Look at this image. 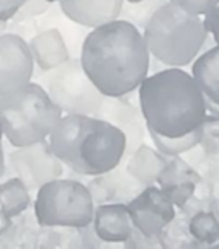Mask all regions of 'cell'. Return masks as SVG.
I'll return each instance as SVG.
<instances>
[{
    "instance_id": "obj_14",
    "label": "cell",
    "mask_w": 219,
    "mask_h": 249,
    "mask_svg": "<svg viewBox=\"0 0 219 249\" xmlns=\"http://www.w3.org/2000/svg\"><path fill=\"white\" fill-rule=\"evenodd\" d=\"M199 179L200 178L197 176V173L188 164L178 159V156H175L171 157L170 162L164 164L158 183L161 190L168 195V198L173 201V205L180 207L194 195Z\"/></svg>"
},
{
    "instance_id": "obj_10",
    "label": "cell",
    "mask_w": 219,
    "mask_h": 249,
    "mask_svg": "<svg viewBox=\"0 0 219 249\" xmlns=\"http://www.w3.org/2000/svg\"><path fill=\"white\" fill-rule=\"evenodd\" d=\"M35 77L28 41L16 33L0 35V96L24 87Z\"/></svg>"
},
{
    "instance_id": "obj_28",
    "label": "cell",
    "mask_w": 219,
    "mask_h": 249,
    "mask_svg": "<svg viewBox=\"0 0 219 249\" xmlns=\"http://www.w3.org/2000/svg\"><path fill=\"white\" fill-rule=\"evenodd\" d=\"M5 152H4V145L0 143V181L4 179L5 176Z\"/></svg>"
},
{
    "instance_id": "obj_25",
    "label": "cell",
    "mask_w": 219,
    "mask_h": 249,
    "mask_svg": "<svg viewBox=\"0 0 219 249\" xmlns=\"http://www.w3.org/2000/svg\"><path fill=\"white\" fill-rule=\"evenodd\" d=\"M202 22H204L207 35H211L212 39L216 41V45H219V4L214 5L212 9H209L202 16Z\"/></svg>"
},
{
    "instance_id": "obj_7",
    "label": "cell",
    "mask_w": 219,
    "mask_h": 249,
    "mask_svg": "<svg viewBox=\"0 0 219 249\" xmlns=\"http://www.w3.org/2000/svg\"><path fill=\"white\" fill-rule=\"evenodd\" d=\"M40 86L63 114L98 113L104 96L87 77L79 58H69L55 69L41 73Z\"/></svg>"
},
{
    "instance_id": "obj_16",
    "label": "cell",
    "mask_w": 219,
    "mask_h": 249,
    "mask_svg": "<svg viewBox=\"0 0 219 249\" xmlns=\"http://www.w3.org/2000/svg\"><path fill=\"white\" fill-rule=\"evenodd\" d=\"M166 164V157L158 149H151L147 145H139L127 160V173L140 186H151L158 183L161 171Z\"/></svg>"
},
{
    "instance_id": "obj_11",
    "label": "cell",
    "mask_w": 219,
    "mask_h": 249,
    "mask_svg": "<svg viewBox=\"0 0 219 249\" xmlns=\"http://www.w3.org/2000/svg\"><path fill=\"white\" fill-rule=\"evenodd\" d=\"M123 97L125 96H104L103 103H101L100 109L94 116L115 124L117 128L125 135V157H129L137 147L144 143L146 121H144L140 109H137L132 103H129Z\"/></svg>"
},
{
    "instance_id": "obj_8",
    "label": "cell",
    "mask_w": 219,
    "mask_h": 249,
    "mask_svg": "<svg viewBox=\"0 0 219 249\" xmlns=\"http://www.w3.org/2000/svg\"><path fill=\"white\" fill-rule=\"evenodd\" d=\"M9 162L14 176H18L31 193L38 191L48 181L62 176L65 167L52 150L48 139L14 147L9 156Z\"/></svg>"
},
{
    "instance_id": "obj_13",
    "label": "cell",
    "mask_w": 219,
    "mask_h": 249,
    "mask_svg": "<svg viewBox=\"0 0 219 249\" xmlns=\"http://www.w3.org/2000/svg\"><path fill=\"white\" fill-rule=\"evenodd\" d=\"M93 231L98 239L104 242H125L132 237L134 225L125 203L94 205Z\"/></svg>"
},
{
    "instance_id": "obj_1",
    "label": "cell",
    "mask_w": 219,
    "mask_h": 249,
    "mask_svg": "<svg viewBox=\"0 0 219 249\" xmlns=\"http://www.w3.org/2000/svg\"><path fill=\"white\" fill-rule=\"evenodd\" d=\"M79 60L103 96H127L137 90L151 67L142 31L123 19L93 28Z\"/></svg>"
},
{
    "instance_id": "obj_5",
    "label": "cell",
    "mask_w": 219,
    "mask_h": 249,
    "mask_svg": "<svg viewBox=\"0 0 219 249\" xmlns=\"http://www.w3.org/2000/svg\"><path fill=\"white\" fill-rule=\"evenodd\" d=\"M62 114L46 90L33 80L14 92L0 96V124L12 147L48 139Z\"/></svg>"
},
{
    "instance_id": "obj_20",
    "label": "cell",
    "mask_w": 219,
    "mask_h": 249,
    "mask_svg": "<svg viewBox=\"0 0 219 249\" xmlns=\"http://www.w3.org/2000/svg\"><path fill=\"white\" fill-rule=\"evenodd\" d=\"M147 133H149L151 140H153L154 147L163 154L164 157H175L180 156V154L187 152V150H192L204 137V126L194 130V132L187 133V135L181 137H164L159 135V133L153 132V130L146 128Z\"/></svg>"
},
{
    "instance_id": "obj_19",
    "label": "cell",
    "mask_w": 219,
    "mask_h": 249,
    "mask_svg": "<svg viewBox=\"0 0 219 249\" xmlns=\"http://www.w3.org/2000/svg\"><path fill=\"white\" fill-rule=\"evenodd\" d=\"M31 191L18 176L2 179V183H0V208L9 217H18L22 212L31 208Z\"/></svg>"
},
{
    "instance_id": "obj_27",
    "label": "cell",
    "mask_w": 219,
    "mask_h": 249,
    "mask_svg": "<svg viewBox=\"0 0 219 249\" xmlns=\"http://www.w3.org/2000/svg\"><path fill=\"white\" fill-rule=\"evenodd\" d=\"M11 225H12V217H9V215L0 208V235L4 234Z\"/></svg>"
},
{
    "instance_id": "obj_22",
    "label": "cell",
    "mask_w": 219,
    "mask_h": 249,
    "mask_svg": "<svg viewBox=\"0 0 219 249\" xmlns=\"http://www.w3.org/2000/svg\"><path fill=\"white\" fill-rule=\"evenodd\" d=\"M50 5H52V2H48V0H26L24 5L19 9V12L14 16L12 21L14 22H26L33 18L43 16L50 9Z\"/></svg>"
},
{
    "instance_id": "obj_2",
    "label": "cell",
    "mask_w": 219,
    "mask_h": 249,
    "mask_svg": "<svg viewBox=\"0 0 219 249\" xmlns=\"http://www.w3.org/2000/svg\"><path fill=\"white\" fill-rule=\"evenodd\" d=\"M137 89L146 128L164 137H181L205 124L207 97L183 67L158 70Z\"/></svg>"
},
{
    "instance_id": "obj_3",
    "label": "cell",
    "mask_w": 219,
    "mask_h": 249,
    "mask_svg": "<svg viewBox=\"0 0 219 249\" xmlns=\"http://www.w3.org/2000/svg\"><path fill=\"white\" fill-rule=\"evenodd\" d=\"M48 142L63 166L80 176H100L125 159V135L91 114H62Z\"/></svg>"
},
{
    "instance_id": "obj_12",
    "label": "cell",
    "mask_w": 219,
    "mask_h": 249,
    "mask_svg": "<svg viewBox=\"0 0 219 249\" xmlns=\"http://www.w3.org/2000/svg\"><path fill=\"white\" fill-rule=\"evenodd\" d=\"M123 2L125 0H59V5L69 21L93 29L119 19Z\"/></svg>"
},
{
    "instance_id": "obj_6",
    "label": "cell",
    "mask_w": 219,
    "mask_h": 249,
    "mask_svg": "<svg viewBox=\"0 0 219 249\" xmlns=\"http://www.w3.org/2000/svg\"><path fill=\"white\" fill-rule=\"evenodd\" d=\"M33 212L43 227H86L93 222L94 200L86 184L60 176L36 191Z\"/></svg>"
},
{
    "instance_id": "obj_17",
    "label": "cell",
    "mask_w": 219,
    "mask_h": 249,
    "mask_svg": "<svg viewBox=\"0 0 219 249\" xmlns=\"http://www.w3.org/2000/svg\"><path fill=\"white\" fill-rule=\"evenodd\" d=\"M192 77L207 101L219 106V45L195 56L192 65Z\"/></svg>"
},
{
    "instance_id": "obj_30",
    "label": "cell",
    "mask_w": 219,
    "mask_h": 249,
    "mask_svg": "<svg viewBox=\"0 0 219 249\" xmlns=\"http://www.w3.org/2000/svg\"><path fill=\"white\" fill-rule=\"evenodd\" d=\"M4 140V130H2V124H0V143Z\"/></svg>"
},
{
    "instance_id": "obj_15",
    "label": "cell",
    "mask_w": 219,
    "mask_h": 249,
    "mask_svg": "<svg viewBox=\"0 0 219 249\" xmlns=\"http://www.w3.org/2000/svg\"><path fill=\"white\" fill-rule=\"evenodd\" d=\"M29 52H31L35 67H38L40 72H48L55 69L57 65L63 63L70 58L69 46L63 39L62 33L59 29H45L38 35L31 36L28 41Z\"/></svg>"
},
{
    "instance_id": "obj_9",
    "label": "cell",
    "mask_w": 219,
    "mask_h": 249,
    "mask_svg": "<svg viewBox=\"0 0 219 249\" xmlns=\"http://www.w3.org/2000/svg\"><path fill=\"white\" fill-rule=\"evenodd\" d=\"M132 225L140 235H158L175 218V205L161 188L146 186L127 201Z\"/></svg>"
},
{
    "instance_id": "obj_32",
    "label": "cell",
    "mask_w": 219,
    "mask_h": 249,
    "mask_svg": "<svg viewBox=\"0 0 219 249\" xmlns=\"http://www.w3.org/2000/svg\"><path fill=\"white\" fill-rule=\"evenodd\" d=\"M127 2H137V0H127Z\"/></svg>"
},
{
    "instance_id": "obj_21",
    "label": "cell",
    "mask_w": 219,
    "mask_h": 249,
    "mask_svg": "<svg viewBox=\"0 0 219 249\" xmlns=\"http://www.w3.org/2000/svg\"><path fill=\"white\" fill-rule=\"evenodd\" d=\"M166 2L168 0H137V2H127L125 0L119 19L130 22V24H134L137 29L142 31L147 22H149V19L153 18L154 12Z\"/></svg>"
},
{
    "instance_id": "obj_18",
    "label": "cell",
    "mask_w": 219,
    "mask_h": 249,
    "mask_svg": "<svg viewBox=\"0 0 219 249\" xmlns=\"http://www.w3.org/2000/svg\"><path fill=\"white\" fill-rule=\"evenodd\" d=\"M41 225L35 217V212L26 210L12 218V225L0 235V248H35L38 246Z\"/></svg>"
},
{
    "instance_id": "obj_31",
    "label": "cell",
    "mask_w": 219,
    "mask_h": 249,
    "mask_svg": "<svg viewBox=\"0 0 219 249\" xmlns=\"http://www.w3.org/2000/svg\"><path fill=\"white\" fill-rule=\"evenodd\" d=\"M48 2H52V4H55V2H59V0H48Z\"/></svg>"
},
{
    "instance_id": "obj_24",
    "label": "cell",
    "mask_w": 219,
    "mask_h": 249,
    "mask_svg": "<svg viewBox=\"0 0 219 249\" xmlns=\"http://www.w3.org/2000/svg\"><path fill=\"white\" fill-rule=\"evenodd\" d=\"M168 2H173L178 7L197 16H204L209 9H212L214 5L219 4V0H168Z\"/></svg>"
},
{
    "instance_id": "obj_23",
    "label": "cell",
    "mask_w": 219,
    "mask_h": 249,
    "mask_svg": "<svg viewBox=\"0 0 219 249\" xmlns=\"http://www.w3.org/2000/svg\"><path fill=\"white\" fill-rule=\"evenodd\" d=\"M207 224H204V213L199 215V217L194 218L190 225V231L195 234V237L202 239V241H209V239L218 237V225H216V220L212 218V215H207Z\"/></svg>"
},
{
    "instance_id": "obj_26",
    "label": "cell",
    "mask_w": 219,
    "mask_h": 249,
    "mask_svg": "<svg viewBox=\"0 0 219 249\" xmlns=\"http://www.w3.org/2000/svg\"><path fill=\"white\" fill-rule=\"evenodd\" d=\"M26 0H0V21H12Z\"/></svg>"
},
{
    "instance_id": "obj_29",
    "label": "cell",
    "mask_w": 219,
    "mask_h": 249,
    "mask_svg": "<svg viewBox=\"0 0 219 249\" xmlns=\"http://www.w3.org/2000/svg\"><path fill=\"white\" fill-rule=\"evenodd\" d=\"M7 28H9V22H5V21H0V35H2V33H5V31H7Z\"/></svg>"
},
{
    "instance_id": "obj_4",
    "label": "cell",
    "mask_w": 219,
    "mask_h": 249,
    "mask_svg": "<svg viewBox=\"0 0 219 249\" xmlns=\"http://www.w3.org/2000/svg\"><path fill=\"white\" fill-rule=\"evenodd\" d=\"M142 36L151 56L159 63L166 67H187L204 48L209 35L202 16L166 2L153 14L142 29Z\"/></svg>"
}]
</instances>
